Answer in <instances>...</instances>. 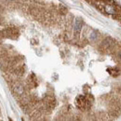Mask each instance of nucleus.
Masks as SVG:
<instances>
[{
	"label": "nucleus",
	"mask_w": 121,
	"mask_h": 121,
	"mask_svg": "<svg viewBox=\"0 0 121 121\" xmlns=\"http://www.w3.org/2000/svg\"><path fill=\"white\" fill-rule=\"evenodd\" d=\"M104 11L107 13V14H110V15H117L118 14V11H117V9L116 6L112 5L111 3H106L104 2L103 4V8Z\"/></svg>",
	"instance_id": "1"
},
{
	"label": "nucleus",
	"mask_w": 121,
	"mask_h": 121,
	"mask_svg": "<svg viewBox=\"0 0 121 121\" xmlns=\"http://www.w3.org/2000/svg\"><path fill=\"white\" fill-rule=\"evenodd\" d=\"M13 91L17 95H22L24 93V87L21 83H16L13 86Z\"/></svg>",
	"instance_id": "3"
},
{
	"label": "nucleus",
	"mask_w": 121,
	"mask_h": 121,
	"mask_svg": "<svg viewBox=\"0 0 121 121\" xmlns=\"http://www.w3.org/2000/svg\"><path fill=\"white\" fill-rule=\"evenodd\" d=\"M82 25H83V22L80 18H76L75 21H74V29L76 32H79V31L82 29Z\"/></svg>",
	"instance_id": "4"
},
{
	"label": "nucleus",
	"mask_w": 121,
	"mask_h": 121,
	"mask_svg": "<svg viewBox=\"0 0 121 121\" xmlns=\"http://www.w3.org/2000/svg\"><path fill=\"white\" fill-rule=\"evenodd\" d=\"M96 38H97V35H96V33L92 32V33H91V40H95Z\"/></svg>",
	"instance_id": "5"
},
{
	"label": "nucleus",
	"mask_w": 121,
	"mask_h": 121,
	"mask_svg": "<svg viewBox=\"0 0 121 121\" xmlns=\"http://www.w3.org/2000/svg\"><path fill=\"white\" fill-rule=\"evenodd\" d=\"M116 45V42L112 39V38H106L105 40L103 42L102 47L103 49H106V50H110L112 48H114V47Z\"/></svg>",
	"instance_id": "2"
},
{
	"label": "nucleus",
	"mask_w": 121,
	"mask_h": 121,
	"mask_svg": "<svg viewBox=\"0 0 121 121\" xmlns=\"http://www.w3.org/2000/svg\"><path fill=\"white\" fill-rule=\"evenodd\" d=\"M120 57H121V52H120Z\"/></svg>",
	"instance_id": "6"
}]
</instances>
